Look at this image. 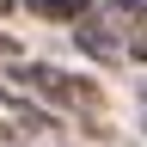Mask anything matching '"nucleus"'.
<instances>
[{"label": "nucleus", "mask_w": 147, "mask_h": 147, "mask_svg": "<svg viewBox=\"0 0 147 147\" xmlns=\"http://www.w3.org/2000/svg\"><path fill=\"white\" fill-rule=\"evenodd\" d=\"M6 12H12V0H0V18H6Z\"/></svg>", "instance_id": "6"}, {"label": "nucleus", "mask_w": 147, "mask_h": 147, "mask_svg": "<svg viewBox=\"0 0 147 147\" xmlns=\"http://www.w3.org/2000/svg\"><path fill=\"white\" fill-rule=\"evenodd\" d=\"M49 135V110H37L25 92L0 86V147H31Z\"/></svg>", "instance_id": "3"}, {"label": "nucleus", "mask_w": 147, "mask_h": 147, "mask_svg": "<svg viewBox=\"0 0 147 147\" xmlns=\"http://www.w3.org/2000/svg\"><path fill=\"white\" fill-rule=\"evenodd\" d=\"M74 43L92 61H123V55L147 61V0H98L74 25Z\"/></svg>", "instance_id": "1"}, {"label": "nucleus", "mask_w": 147, "mask_h": 147, "mask_svg": "<svg viewBox=\"0 0 147 147\" xmlns=\"http://www.w3.org/2000/svg\"><path fill=\"white\" fill-rule=\"evenodd\" d=\"M12 80L25 86V98L37 110H67V117L92 123V135H104V92H98V80H80V74L49 67V61H25Z\"/></svg>", "instance_id": "2"}, {"label": "nucleus", "mask_w": 147, "mask_h": 147, "mask_svg": "<svg viewBox=\"0 0 147 147\" xmlns=\"http://www.w3.org/2000/svg\"><path fill=\"white\" fill-rule=\"evenodd\" d=\"M0 55H18V43H12V31H0Z\"/></svg>", "instance_id": "5"}, {"label": "nucleus", "mask_w": 147, "mask_h": 147, "mask_svg": "<svg viewBox=\"0 0 147 147\" xmlns=\"http://www.w3.org/2000/svg\"><path fill=\"white\" fill-rule=\"evenodd\" d=\"M25 6L37 18H55V25H80V18L92 12V0H25Z\"/></svg>", "instance_id": "4"}]
</instances>
